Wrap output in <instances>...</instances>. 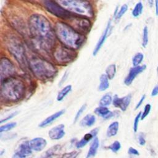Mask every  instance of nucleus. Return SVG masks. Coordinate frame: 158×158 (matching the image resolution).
<instances>
[{"label": "nucleus", "instance_id": "obj_23", "mask_svg": "<svg viewBox=\"0 0 158 158\" xmlns=\"http://www.w3.org/2000/svg\"><path fill=\"white\" fill-rule=\"evenodd\" d=\"M100 83L98 86V89L100 91H104L109 87V78L106 74H102L99 78Z\"/></svg>", "mask_w": 158, "mask_h": 158}, {"label": "nucleus", "instance_id": "obj_30", "mask_svg": "<svg viewBox=\"0 0 158 158\" xmlns=\"http://www.w3.org/2000/svg\"><path fill=\"white\" fill-rule=\"evenodd\" d=\"M128 10V6L127 4H123L122 5L119 10H115V13L114 14V17L115 20H119L127 11Z\"/></svg>", "mask_w": 158, "mask_h": 158}, {"label": "nucleus", "instance_id": "obj_1", "mask_svg": "<svg viewBox=\"0 0 158 158\" xmlns=\"http://www.w3.org/2000/svg\"><path fill=\"white\" fill-rule=\"evenodd\" d=\"M28 28L31 38L41 49L49 52L54 50L56 35L48 19L41 14H33L28 19Z\"/></svg>", "mask_w": 158, "mask_h": 158}, {"label": "nucleus", "instance_id": "obj_32", "mask_svg": "<svg viewBox=\"0 0 158 158\" xmlns=\"http://www.w3.org/2000/svg\"><path fill=\"white\" fill-rule=\"evenodd\" d=\"M16 125H17V123L16 122L7 123H6L5 125H1V127H0V132L2 133V132L9 131V130H12V128H14V127H15Z\"/></svg>", "mask_w": 158, "mask_h": 158}, {"label": "nucleus", "instance_id": "obj_20", "mask_svg": "<svg viewBox=\"0 0 158 158\" xmlns=\"http://www.w3.org/2000/svg\"><path fill=\"white\" fill-rule=\"evenodd\" d=\"M99 139L97 137H95L93 139V140L89 146V148L88 151L86 154V158H92L95 156V155L97 153V151H98V149L99 148Z\"/></svg>", "mask_w": 158, "mask_h": 158}, {"label": "nucleus", "instance_id": "obj_31", "mask_svg": "<svg viewBox=\"0 0 158 158\" xmlns=\"http://www.w3.org/2000/svg\"><path fill=\"white\" fill-rule=\"evenodd\" d=\"M60 145H56V146L51 148L46 152L45 158H51L52 157H54V155H56L57 154V152L59 151H60Z\"/></svg>", "mask_w": 158, "mask_h": 158}, {"label": "nucleus", "instance_id": "obj_28", "mask_svg": "<svg viewBox=\"0 0 158 158\" xmlns=\"http://www.w3.org/2000/svg\"><path fill=\"white\" fill-rule=\"evenodd\" d=\"M144 59V55L142 52L136 53L132 58V64L133 67L139 66Z\"/></svg>", "mask_w": 158, "mask_h": 158}, {"label": "nucleus", "instance_id": "obj_24", "mask_svg": "<svg viewBox=\"0 0 158 158\" xmlns=\"http://www.w3.org/2000/svg\"><path fill=\"white\" fill-rule=\"evenodd\" d=\"M72 89V85H68L65 86L64 88H63L58 93L57 96V101H62L68 94H69Z\"/></svg>", "mask_w": 158, "mask_h": 158}, {"label": "nucleus", "instance_id": "obj_40", "mask_svg": "<svg viewBox=\"0 0 158 158\" xmlns=\"http://www.w3.org/2000/svg\"><path fill=\"white\" fill-rule=\"evenodd\" d=\"M145 98H146V95H144V94L143 95V96L141 97L140 99L139 100V101L138 102V103L136 104V106H135V109H138L142 105V104H143V102H144Z\"/></svg>", "mask_w": 158, "mask_h": 158}, {"label": "nucleus", "instance_id": "obj_22", "mask_svg": "<svg viewBox=\"0 0 158 158\" xmlns=\"http://www.w3.org/2000/svg\"><path fill=\"white\" fill-rule=\"evenodd\" d=\"M119 127V123L118 122L115 121L112 122L107 127L106 131V135L107 137H112L117 135Z\"/></svg>", "mask_w": 158, "mask_h": 158}, {"label": "nucleus", "instance_id": "obj_4", "mask_svg": "<svg viewBox=\"0 0 158 158\" xmlns=\"http://www.w3.org/2000/svg\"><path fill=\"white\" fill-rule=\"evenodd\" d=\"M28 63L33 75L41 80H48L52 78L57 72L56 67L44 59L33 57L28 60Z\"/></svg>", "mask_w": 158, "mask_h": 158}, {"label": "nucleus", "instance_id": "obj_9", "mask_svg": "<svg viewBox=\"0 0 158 158\" xmlns=\"http://www.w3.org/2000/svg\"><path fill=\"white\" fill-rule=\"evenodd\" d=\"M43 4L48 12L63 20H67L72 15L71 12L66 10L56 1H43Z\"/></svg>", "mask_w": 158, "mask_h": 158}, {"label": "nucleus", "instance_id": "obj_34", "mask_svg": "<svg viewBox=\"0 0 158 158\" xmlns=\"http://www.w3.org/2000/svg\"><path fill=\"white\" fill-rule=\"evenodd\" d=\"M151 105L150 104H146L144 107V110L141 113V120H144L149 114L151 110Z\"/></svg>", "mask_w": 158, "mask_h": 158}, {"label": "nucleus", "instance_id": "obj_29", "mask_svg": "<svg viewBox=\"0 0 158 158\" xmlns=\"http://www.w3.org/2000/svg\"><path fill=\"white\" fill-rule=\"evenodd\" d=\"M149 42V31L147 26H144L143 30L142 35V42L141 44L143 48H146Z\"/></svg>", "mask_w": 158, "mask_h": 158}, {"label": "nucleus", "instance_id": "obj_6", "mask_svg": "<svg viewBox=\"0 0 158 158\" xmlns=\"http://www.w3.org/2000/svg\"><path fill=\"white\" fill-rule=\"evenodd\" d=\"M8 50L12 55L16 59L17 61L20 64L21 67L26 68L28 65V60L26 57L25 48L20 41L15 38H10L7 44Z\"/></svg>", "mask_w": 158, "mask_h": 158}, {"label": "nucleus", "instance_id": "obj_10", "mask_svg": "<svg viewBox=\"0 0 158 158\" xmlns=\"http://www.w3.org/2000/svg\"><path fill=\"white\" fill-rule=\"evenodd\" d=\"M15 68L13 63L7 58H1L0 62L1 82L9 78L14 77Z\"/></svg>", "mask_w": 158, "mask_h": 158}, {"label": "nucleus", "instance_id": "obj_35", "mask_svg": "<svg viewBox=\"0 0 158 158\" xmlns=\"http://www.w3.org/2000/svg\"><path fill=\"white\" fill-rule=\"evenodd\" d=\"M141 112H139L135 117V119H134V122H133V131L136 133L138 131V124H139V122L141 120Z\"/></svg>", "mask_w": 158, "mask_h": 158}, {"label": "nucleus", "instance_id": "obj_11", "mask_svg": "<svg viewBox=\"0 0 158 158\" xmlns=\"http://www.w3.org/2000/svg\"><path fill=\"white\" fill-rule=\"evenodd\" d=\"M146 69V65H141L138 67H131L127 77L125 78L124 80V83L127 86H130L135 78L141 73L144 72Z\"/></svg>", "mask_w": 158, "mask_h": 158}, {"label": "nucleus", "instance_id": "obj_18", "mask_svg": "<svg viewBox=\"0 0 158 158\" xmlns=\"http://www.w3.org/2000/svg\"><path fill=\"white\" fill-rule=\"evenodd\" d=\"M15 152L25 157L30 156L32 152V149L30 146L29 141H25L21 143L18 146Z\"/></svg>", "mask_w": 158, "mask_h": 158}, {"label": "nucleus", "instance_id": "obj_13", "mask_svg": "<svg viewBox=\"0 0 158 158\" xmlns=\"http://www.w3.org/2000/svg\"><path fill=\"white\" fill-rule=\"evenodd\" d=\"M65 125L64 124H59L52 128L48 132V135L51 139L59 140L62 138L65 132L64 131Z\"/></svg>", "mask_w": 158, "mask_h": 158}, {"label": "nucleus", "instance_id": "obj_41", "mask_svg": "<svg viewBox=\"0 0 158 158\" xmlns=\"http://www.w3.org/2000/svg\"><path fill=\"white\" fill-rule=\"evenodd\" d=\"M151 95L152 97H154V96H156L158 95V83L153 88V89L151 91Z\"/></svg>", "mask_w": 158, "mask_h": 158}, {"label": "nucleus", "instance_id": "obj_7", "mask_svg": "<svg viewBox=\"0 0 158 158\" xmlns=\"http://www.w3.org/2000/svg\"><path fill=\"white\" fill-rule=\"evenodd\" d=\"M52 56L57 63L60 65H66L75 59L77 53L75 50L64 45H58L52 51Z\"/></svg>", "mask_w": 158, "mask_h": 158}, {"label": "nucleus", "instance_id": "obj_3", "mask_svg": "<svg viewBox=\"0 0 158 158\" xmlns=\"http://www.w3.org/2000/svg\"><path fill=\"white\" fill-rule=\"evenodd\" d=\"M1 83V96L4 99L9 102H15L24 97L25 85L21 79L12 77Z\"/></svg>", "mask_w": 158, "mask_h": 158}, {"label": "nucleus", "instance_id": "obj_33", "mask_svg": "<svg viewBox=\"0 0 158 158\" xmlns=\"http://www.w3.org/2000/svg\"><path fill=\"white\" fill-rule=\"evenodd\" d=\"M108 148L114 152H118L120 148H121V144L118 141H115L114 143H112Z\"/></svg>", "mask_w": 158, "mask_h": 158}, {"label": "nucleus", "instance_id": "obj_42", "mask_svg": "<svg viewBox=\"0 0 158 158\" xmlns=\"http://www.w3.org/2000/svg\"><path fill=\"white\" fill-rule=\"evenodd\" d=\"M17 112H14V113H12V114H10L8 117H7L6 118H5L4 119H2V120H1V123H2L3 122H6V121H7V120H9V119H11L12 117H14L16 114H17Z\"/></svg>", "mask_w": 158, "mask_h": 158}, {"label": "nucleus", "instance_id": "obj_43", "mask_svg": "<svg viewBox=\"0 0 158 158\" xmlns=\"http://www.w3.org/2000/svg\"><path fill=\"white\" fill-rule=\"evenodd\" d=\"M12 158H27V157H25L24 156H22V155L20 154L19 153H18L17 152H15V153L12 156Z\"/></svg>", "mask_w": 158, "mask_h": 158}, {"label": "nucleus", "instance_id": "obj_44", "mask_svg": "<svg viewBox=\"0 0 158 158\" xmlns=\"http://www.w3.org/2000/svg\"><path fill=\"white\" fill-rule=\"evenodd\" d=\"M155 6H156V14L158 16V1H155Z\"/></svg>", "mask_w": 158, "mask_h": 158}, {"label": "nucleus", "instance_id": "obj_21", "mask_svg": "<svg viewBox=\"0 0 158 158\" xmlns=\"http://www.w3.org/2000/svg\"><path fill=\"white\" fill-rule=\"evenodd\" d=\"M96 122V117L93 114H87L80 121V124L82 127H91Z\"/></svg>", "mask_w": 158, "mask_h": 158}, {"label": "nucleus", "instance_id": "obj_25", "mask_svg": "<svg viewBox=\"0 0 158 158\" xmlns=\"http://www.w3.org/2000/svg\"><path fill=\"white\" fill-rule=\"evenodd\" d=\"M112 101H113V98L112 96L110 94L107 93L102 96V98L99 101V104L100 106L106 107L107 106H109L112 102Z\"/></svg>", "mask_w": 158, "mask_h": 158}, {"label": "nucleus", "instance_id": "obj_16", "mask_svg": "<svg viewBox=\"0 0 158 158\" xmlns=\"http://www.w3.org/2000/svg\"><path fill=\"white\" fill-rule=\"evenodd\" d=\"M98 132V129L94 128L89 133H88L84 135V136L76 143V147L77 148H82L85 146L89 141L94 138Z\"/></svg>", "mask_w": 158, "mask_h": 158}, {"label": "nucleus", "instance_id": "obj_2", "mask_svg": "<svg viewBox=\"0 0 158 158\" xmlns=\"http://www.w3.org/2000/svg\"><path fill=\"white\" fill-rule=\"evenodd\" d=\"M54 29L56 38L64 46L73 50L80 49L85 41L84 35L77 31L65 22H57Z\"/></svg>", "mask_w": 158, "mask_h": 158}, {"label": "nucleus", "instance_id": "obj_5", "mask_svg": "<svg viewBox=\"0 0 158 158\" xmlns=\"http://www.w3.org/2000/svg\"><path fill=\"white\" fill-rule=\"evenodd\" d=\"M61 6L76 15L90 18L94 15L93 8L91 4L86 1L80 0H62L57 1Z\"/></svg>", "mask_w": 158, "mask_h": 158}, {"label": "nucleus", "instance_id": "obj_15", "mask_svg": "<svg viewBox=\"0 0 158 158\" xmlns=\"http://www.w3.org/2000/svg\"><path fill=\"white\" fill-rule=\"evenodd\" d=\"M29 144L32 151L39 152L44 149L47 145V141L43 138L36 137L31 139L29 141Z\"/></svg>", "mask_w": 158, "mask_h": 158}, {"label": "nucleus", "instance_id": "obj_19", "mask_svg": "<svg viewBox=\"0 0 158 158\" xmlns=\"http://www.w3.org/2000/svg\"><path fill=\"white\" fill-rule=\"evenodd\" d=\"M94 113L104 119H109L114 116V113L109 110L107 107L99 106L94 110Z\"/></svg>", "mask_w": 158, "mask_h": 158}, {"label": "nucleus", "instance_id": "obj_27", "mask_svg": "<svg viewBox=\"0 0 158 158\" xmlns=\"http://www.w3.org/2000/svg\"><path fill=\"white\" fill-rule=\"evenodd\" d=\"M116 65L115 64H110L106 69V75L109 80H112L116 73Z\"/></svg>", "mask_w": 158, "mask_h": 158}, {"label": "nucleus", "instance_id": "obj_26", "mask_svg": "<svg viewBox=\"0 0 158 158\" xmlns=\"http://www.w3.org/2000/svg\"><path fill=\"white\" fill-rule=\"evenodd\" d=\"M143 10V4L141 1H139L135 4L134 8L132 10L131 14L134 17H138L141 15Z\"/></svg>", "mask_w": 158, "mask_h": 158}, {"label": "nucleus", "instance_id": "obj_39", "mask_svg": "<svg viewBox=\"0 0 158 158\" xmlns=\"http://www.w3.org/2000/svg\"><path fill=\"white\" fill-rule=\"evenodd\" d=\"M128 154H131V155H134V156H138L139 154L138 151L133 148H130L128 149Z\"/></svg>", "mask_w": 158, "mask_h": 158}, {"label": "nucleus", "instance_id": "obj_38", "mask_svg": "<svg viewBox=\"0 0 158 158\" xmlns=\"http://www.w3.org/2000/svg\"><path fill=\"white\" fill-rule=\"evenodd\" d=\"M138 143L141 146H144L146 143V139H145V137L143 133H140L138 135Z\"/></svg>", "mask_w": 158, "mask_h": 158}, {"label": "nucleus", "instance_id": "obj_8", "mask_svg": "<svg viewBox=\"0 0 158 158\" xmlns=\"http://www.w3.org/2000/svg\"><path fill=\"white\" fill-rule=\"evenodd\" d=\"M67 20L69 21V25L72 28L84 35L89 32L91 30V23L86 17L74 15Z\"/></svg>", "mask_w": 158, "mask_h": 158}, {"label": "nucleus", "instance_id": "obj_45", "mask_svg": "<svg viewBox=\"0 0 158 158\" xmlns=\"http://www.w3.org/2000/svg\"><path fill=\"white\" fill-rule=\"evenodd\" d=\"M157 73L158 74V65H157Z\"/></svg>", "mask_w": 158, "mask_h": 158}, {"label": "nucleus", "instance_id": "obj_37", "mask_svg": "<svg viewBox=\"0 0 158 158\" xmlns=\"http://www.w3.org/2000/svg\"><path fill=\"white\" fill-rule=\"evenodd\" d=\"M78 155V152L74 151H72V152H67L63 154L61 158H77Z\"/></svg>", "mask_w": 158, "mask_h": 158}, {"label": "nucleus", "instance_id": "obj_14", "mask_svg": "<svg viewBox=\"0 0 158 158\" xmlns=\"http://www.w3.org/2000/svg\"><path fill=\"white\" fill-rule=\"evenodd\" d=\"M110 25H111V21L109 20L107 24V26L105 28V30H104L102 35L101 36L100 38L99 39L94 50H93V56H96L98 52L100 51L101 48H102V46H103L104 43H105L106 41V40L109 33V31H110Z\"/></svg>", "mask_w": 158, "mask_h": 158}, {"label": "nucleus", "instance_id": "obj_17", "mask_svg": "<svg viewBox=\"0 0 158 158\" xmlns=\"http://www.w3.org/2000/svg\"><path fill=\"white\" fill-rule=\"evenodd\" d=\"M64 113H65V110L64 109H62V110H60L55 112L54 114L51 115L50 116L48 117L44 120H43L39 124V127H41V128H44V127H48V125L51 124L53 122H54L57 118H58L61 115H62Z\"/></svg>", "mask_w": 158, "mask_h": 158}, {"label": "nucleus", "instance_id": "obj_36", "mask_svg": "<svg viewBox=\"0 0 158 158\" xmlns=\"http://www.w3.org/2000/svg\"><path fill=\"white\" fill-rule=\"evenodd\" d=\"M86 107V104H83L80 108L78 109V110L77 111L75 116V118H74V122H76L77 121V120L79 118V117L81 116V115L82 114V113L84 112V110H85Z\"/></svg>", "mask_w": 158, "mask_h": 158}, {"label": "nucleus", "instance_id": "obj_12", "mask_svg": "<svg viewBox=\"0 0 158 158\" xmlns=\"http://www.w3.org/2000/svg\"><path fill=\"white\" fill-rule=\"evenodd\" d=\"M131 100V95L127 94L123 97L120 98L117 95H115L113 98L112 104L117 108H119L122 111H125L129 106Z\"/></svg>", "mask_w": 158, "mask_h": 158}]
</instances>
